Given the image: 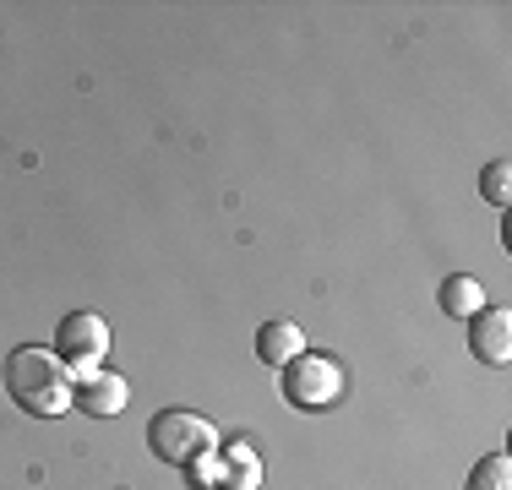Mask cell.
<instances>
[{
    "instance_id": "1",
    "label": "cell",
    "mask_w": 512,
    "mask_h": 490,
    "mask_svg": "<svg viewBox=\"0 0 512 490\" xmlns=\"http://www.w3.org/2000/svg\"><path fill=\"white\" fill-rule=\"evenodd\" d=\"M0 382H6L11 403L22 414H33V420H55V414L71 409V371L55 360V349H33V343L11 349Z\"/></svg>"
},
{
    "instance_id": "2",
    "label": "cell",
    "mask_w": 512,
    "mask_h": 490,
    "mask_svg": "<svg viewBox=\"0 0 512 490\" xmlns=\"http://www.w3.org/2000/svg\"><path fill=\"white\" fill-rule=\"evenodd\" d=\"M278 387H284V403L289 409H333L338 398H344V365L333 360V354H295L289 365H278Z\"/></svg>"
},
{
    "instance_id": "3",
    "label": "cell",
    "mask_w": 512,
    "mask_h": 490,
    "mask_svg": "<svg viewBox=\"0 0 512 490\" xmlns=\"http://www.w3.org/2000/svg\"><path fill=\"white\" fill-rule=\"evenodd\" d=\"M148 447H153L158 463H180V469H186V463L218 452V431L191 409H164L148 420Z\"/></svg>"
},
{
    "instance_id": "4",
    "label": "cell",
    "mask_w": 512,
    "mask_h": 490,
    "mask_svg": "<svg viewBox=\"0 0 512 490\" xmlns=\"http://www.w3.org/2000/svg\"><path fill=\"white\" fill-rule=\"evenodd\" d=\"M104 354H109V327H104L99 311H71V316H60V327H55V360L66 365L71 376L104 371Z\"/></svg>"
},
{
    "instance_id": "5",
    "label": "cell",
    "mask_w": 512,
    "mask_h": 490,
    "mask_svg": "<svg viewBox=\"0 0 512 490\" xmlns=\"http://www.w3.org/2000/svg\"><path fill=\"white\" fill-rule=\"evenodd\" d=\"M71 409L93 414V420H115V414L126 409V376H115V371L77 376V382H71Z\"/></svg>"
},
{
    "instance_id": "6",
    "label": "cell",
    "mask_w": 512,
    "mask_h": 490,
    "mask_svg": "<svg viewBox=\"0 0 512 490\" xmlns=\"http://www.w3.org/2000/svg\"><path fill=\"white\" fill-rule=\"evenodd\" d=\"M469 349L480 354L485 365H507L512 360V311H502V305L474 311L469 316Z\"/></svg>"
},
{
    "instance_id": "7",
    "label": "cell",
    "mask_w": 512,
    "mask_h": 490,
    "mask_svg": "<svg viewBox=\"0 0 512 490\" xmlns=\"http://www.w3.org/2000/svg\"><path fill=\"white\" fill-rule=\"evenodd\" d=\"M295 354H306V333H300L289 316L262 322V333H256V360H262V365H289Z\"/></svg>"
},
{
    "instance_id": "8",
    "label": "cell",
    "mask_w": 512,
    "mask_h": 490,
    "mask_svg": "<svg viewBox=\"0 0 512 490\" xmlns=\"http://www.w3.org/2000/svg\"><path fill=\"white\" fill-rule=\"evenodd\" d=\"M442 311L447 316H463L469 322L474 311H485V289H480V278H469V273H453V278H442Z\"/></svg>"
},
{
    "instance_id": "9",
    "label": "cell",
    "mask_w": 512,
    "mask_h": 490,
    "mask_svg": "<svg viewBox=\"0 0 512 490\" xmlns=\"http://www.w3.org/2000/svg\"><path fill=\"white\" fill-rule=\"evenodd\" d=\"M218 458L229 463V490H256V480H262V463L251 458V447L246 441H229Z\"/></svg>"
},
{
    "instance_id": "10",
    "label": "cell",
    "mask_w": 512,
    "mask_h": 490,
    "mask_svg": "<svg viewBox=\"0 0 512 490\" xmlns=\"http://www.w3.org/2000/svg\"><path fill=\"white\" fill-rule=\"evenodd\" d=\"M463 490H512V463L507 452H491V458H480L469 469V485Z\"/></svg>"
},
{
    "instance_id": "11",
    "label": "cell",
    "mask_w": 512,
    "mask_h": 490,
    "mask_svg": "<svg viewBox=\"0 0 512 490\" xmlns=\"http://www.w3.org/2000/svg\"><path fill=\"white\" fill-rule=\"evenodd\" d=\"M480 196H485L491 207H507V202H512V169H507V158L485 164V175H480Z\"/></svg>"
}]
</instances>
